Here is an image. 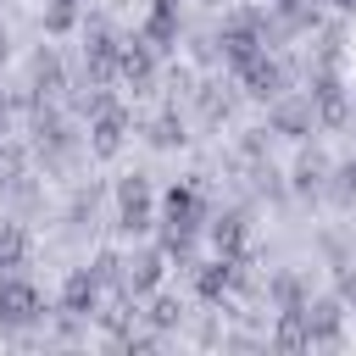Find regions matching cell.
<instances>
[{
    "mask_svg": "<svg viewBox=\"0 0 356 356\" xmlns=\"http://www.w3.org/2000/svg\"><path fill=\"white\" fill-rule=\"evenodd\" d=\"M39 317H44V295H39L28 278L0 273V328H28V323H39Z\"/></svg>",
    "mask_w": 356,
    "mask_h": 356,
    "instance_id": "cell-1",
    "label": "cell"
},
{
    "mask_svg": "<svg viewBox=\"0 0 356 356\" xmlns=\"http://www.w3.org/2000/svg\"><path fill=\"white\" fill-rule=\"evenodd\" d=\"M267 128L273 134H284V139H306L312 128H317V111H312V100L306 95H273L267 100Z\"/></svg>",
    "mask_w": 356,
    "mask_h": 356,
    "instance_id": "cell-2",
    "label": "cell"
},
{
    "mask_svg": "<svg viewBox=\"0 0 356 356\" xmlns=\"http://www.w3.org/2000/svg\"><path fill=\"white\" fill-rule=\"evenodd\" d=\"M150 222H156V211H150V184L134 172V178L117 184V228H122V234H145Z\"/></svg>",
    "mask_w": 356,
    "mask_h": 356,
    "instance_id": "cell-3",
    "label": "cell"
},
{
    "mask_svg": "<svg viewBox=\"0 0 356 356\" xmlns=\"http://www.w3.org/2000/svg\"><path fill=\"white\" fill-rule=\"evenodd\" d=\"M161 228H189V234L206 228V200H200L195 184H172L161 195Z\"/></svg>",
    "mask_w": 356,
    "mask_h": 356,
    "instance_id": "cell-4",
    "label": "cell"
},
{
    "mask_svg": "<svg viewBox=\"0 0 356 356\" xmlns=\"http://www.w3.org/2000/svg\"><path fill=\"white\" fill-rule=\"evenodd\" d=\"M245 256H211V261H195V295L200 300H222L239 278H245Z\"/></svg>",
    "mask_w": 356,
    "mask_h": 356,
    "instance_id": "cell-5",
    "label": "cell"
},
{
    "mask_svg": "<svg viewBox=\"0 0 356 356\" xmlns=\"http://www.w3.org/2000/svg\"><path fill=\"white\" fill-rule=\"evenodd\" d=\"M161 273H167V256H161V245H156V250H134V256H122V295H128V300H139V295H156Z\"/></svg>",
    "mask_w": 356,
    "mask_h": 356,
    "instance_id": "cell-6",
    "label": "cell"
},
{
    "mask_svg": "<svg viewBox=\"0 0 356 356\" xmlns=\"http://www.w3.org/2000/svg\"><path fill=\"white\" fill-rule=\"evenodd\" d=\"M122 139H128V111H122L117 100H106V106L89 117V150H95V156H117Z\"/></svg>",
    "mask_w": 356,
    "mask_h": 356,
    "instance_id": "cell-7",
    "label": "cell"
},
{
    "mask_svg": "<svg viewBox=\"0 0 356 356\" xmlns=\"http://www.w3.org/2000/svg\"><path fill=\"white\" fill-rule=\"evenodd\" d=\"M156 56H161V50H156L150 39H128V44L117 50V78L134 83V89H150V83H156Z\"/></svg>",
    "mask_w": 356,
    "mask_h": 356,
    "instance_id": "cell-8",
    "label": "cell"
},
{
    "mask_svg": "<svg viewBox=\"0 0 356 356\" xmlns=\"http://www.w3.org/2000/svg\"><path fill=\"white\" fill-rule=\"evenodd\" d=\"M239 72V83H245V95L250 100H273V95H284V67L267 56V50H256L245 67H234Z\"/></svg>",
    "mask_w": 356,
    "mask_h": 356,
    "instance_id": "cell-9",
    "label": "cell"
},
{
    "mask_svg": "<svg viewBox=\"0 0 356 356\" xmlns=\"http://www.w3.org/2000/svg\"><path fill=\"white\" fill-rule=\"evenodd\" d=\"M61 312L67 317H95L100 312V278L89 267H72L67 284H61Z\"/></svg>",
    "mask_w": 356,
    "mask_h": 356,
    "instance_id": "cell-10",
    "label": "cell"
},
{
    "mask_svg": "<svg viewBox=\"0 0 356 356\" xmlns=\"http://www.w3.org/2000/svg\"><path fill=\"white\" fill-rule=\"evenodd\" d=\"M306 100H312V111H317V122H345V89H339V78L323 67V72H312V89H306Z\"/></svg>",
    "mask_w": 356,
    "mask_h": 356,
    "instance_id": "cell-11",
    "label": "cell"
},
{
    "mask_svg": "<svg viewBox=\"0 0 356 356\" xmlns=\"http://www.w3.org/2000/svg\"><path fill=\"white\" fill-rule=\"evenodd\" d=\"M300 323L312 345H339V300H300Z\"/></svg>",
    "mask_w": 356,
    "mask_h": 356,
    "instance_id": "cell-12",
    "label": "cell"
},
{
    "mask_svg": "<svg viewBox=\"0 0 356 356\" xmlns=\"http://www.w3.org/2000/svg\"><path fill=\"white\" fill-rule=\"evenodd\" d=\"M139 39H150L156 50L178 44V0H150V11H145V28H139Z\"/></svg>",
    "mask_w": 356,
    "mask_h": 356,
    "instance_id": "cell-13",
    "label": "cell"
},
{
    "mask_svg": "<svg viewBox=\"0 0 356 356\" xmlns=\"http://www.w3.org/2000/svg\"><path fill=\"white\" fill-rule=\"evenodd\" d=\"M117 50H122V44H117L111 33H100V28H95V39L83 44V67H89V83H111V78H117Z\"/></svg>",
    "mask_w": 356,
    "mask_h": 356,
    "instance_id": "cell-14",
    "label": "cell"
},
{
    "mask_svg": "<svg viewBox=\"0 0 356 356\" xmlns=\"http://www.w3.org/2000/svg\"><path fill=\"white\" fill-rule=\"evenodd\" d=\"M211 245H217V256H245V217L239 211L211 217Z\"/></svg>",
    "mask_w": 356,
    "mask_h": 356,
    "instance_id": "cell-15",
    "label": "cell"
},
{
    "mask_svg": "<svg viewBox=\"0 0 356 356\" xmlns=\"http://www.w3.org/2000/svg\"><path fill=\"white\" fill-rule=\"evenodd\" d=\"M273 345H278V350H306V345H312V339H306V323H300V306H284V312H278Z\"/></svg>",
    "mask_w": 356,
    "mask_h": 356,
    "instance_id": "cell-16",
    "label": "cell"
},
{
    "mask_svg": "<svg viewBox=\"0 0 356 356\" xmlns=\"http://www.w3.org/2000/svg\"><path fill=\"white\" fill-rule=\"evenodd\" d=\"M323 184H328V156L306 150V156L295 161V189H300V195H312V189H323Z\"/></svg>",
    "mask_w": 356,
    "mask_h": 356,
    "instance_id": "cell-17",
    "label": "cell"
},
{
    "mask_svg": "<svg viewBox=\"0 0 356 356\" xmlns=\"http://www.w3.org/2000/svg\"><path fill=\"white\" fill-rule=\"evenodd\" d=\"M28 72H33V89H44V95H56V89H61V61H56L50 50H39Z\"/></svg>",
    "mask_w": 356,
    "mask_h": 356,
    "instance_id": "cell-18",
    "label": "cell"
},
{
    "mask_svg": "<svg viewBox=\"0 0 356 356\" xmlns=\"http://www.w3.org/2000/svg\"><path fill=\"white\" fill-rule=\"evenodd\" d=\"M28 261V239H22V228H6L0 234V273H17Z\"/></svg>",
    "mask_w": 356,
    "mask_h": 356,
    "instance_id": "cell-19",
    "label": "cell"
},
{
    "mask_svg": "<svg viewBox=\"0 0 356 356\" xmlns=\"http://www.w3.org/2000/svg\"><path fill=\"white\" fill-rule=\"evenodd\" d=\"M273 11H278V17H284V22L295 28V33L317 22V6H312V0H273Z\"/></svg>",
    "mask_w": 356,
    "mask_h": 356,
    "instance_id": "cell-20",
    "label": "cell"
},
{
    "mask_svg": "<svg viewBox=\"0 0 356 356\" xmlns=\"http://www.w3.org/2000/svg\"><path fill=\"white\" fill-rule=\"evenodd\" d=\"M150 145H156V150H172V145H184V128H178V117H156V122H150Z\"/></svg>",
    "mask_w": 356,
    "mask_h": 356,
    "instance_id": "cell-21",
    "label": "cell"
},
{
    "mask_svg": "<svg viewBox=\"0 0 356 356\" xmlns=\"http://www.w3.org/2000/svg\"><path fill=\"white\" fill-rule=\"evenodd\" d=\"M44 28H50V33H72V28H78V6H61V0H50V11H44Z\"/></svg>",
    "mask_w": 356,
    "mask_h": 356,
    "instance_id": "cell-22",
    "label": "cell"
},
{
    "mask_svg": "<svg viewBox=\"0 0 356 356\" xmlns=\"http://www.w3.org/2000/svg\"><path fill=\"white\" fill-rule=\"evenodd\" d=\"M89 273L100 278V289H106V284H122V256H111V250H100V256L89 261Z\"/></svg>",
    "mask_w": 356,
    "mask_h": 356,
    "instance_id": "cell-23",
    "label": "cell"
},
{
    "mask_svg": "<svg viewBox=\"0 0 356 356\" xmlns=\"http://www.w3.org/2000/svg\"><path fill=\"white\" fill-rule=\"evenodd\" d=\"M145 317H150V323H156V328H172V323H178V317H184V306H178V300H172V295H156V300H150V312H145Z\"/></svg>",
    "mask_w": 356,
    "mask_h": 356,
    "instance_id": "cell-24",
    "label": "cell"
},
{
    "mask_svg": "<svg viewBox=\"0 0 356 356\" xmlns=\"http://www.w3.org/2000/svg\"><path fill=\"white\" fill-rule=\"evenodd\" d=\"M267 289H273V300H278V312H284V306H300V284H295V273H278V278H273Z\"/></svg>",
    "mask_w": 356,
    "mask_h": 356,
    "instance_id": "cell-25",
    "label": "cell"
},
{
    "mask_svg": "<svg viewBox=\"0 0 356 356\" xmlns=\"http://www.w3.org/2000/svg\"><path fill=\"white\" fill-rule=\"evenodd\" d=\"M334 178H339V184H334V189H339V195H345V200H350V195H356V161H345V167H339V172H334Z\"/></svg>",
    "mask_w": 356,
    "mask_h": 356,
    "instance_id": "cell-26",
    "label": "cell"
},
{
    "mask_svg": "<svg viewBox=\"0 0 356 356\" xmlns=\"http://www.w3.org/2000/svg\"><path fill=\"white\" fill-rule=\"evenodd\" d=\"M6 122H11V100H0V134H6Z\"/></svg>",
    "mask_w": 356,
    "mask_h": 356,
    "instance_id": "cell-27",
    "label": "cell"
},
{
    "mask_svg": "<svg viewBox=\"0 0 356 356\" xmlns=\"http://www.w3.org/2000/svg\"><path fill=\"white\" fill-rule=\"evenodd\" d=\"M6 50H11V44H6V28H0V61H6Z\"/></svg>",
    "mask_w": 356,
    "mask_h": 356,
    "instance_id": "cell-28",
    "label": "cell"
},
{
    "mask_svg": "<svg viewBox=\"0 0 356 356\" xmlns=\"http://www.w3.org/2000/svg\"><path fill=\"white\" fill-rule=\"evenodd\" d=\"M334 6H339V11H356V0H334Z\"/></svg>",
    "mask_w": 356,
    "mask_h": 356,
    "instance_id": "cell-29",
    "label": "cell"
},
{
    "mask_svg": "<svg viewBox=\"0 0 356 356\" xmlns=\"http://www.w3.org/2000/svg\"><path fill=\"white\" fill-rule=\"evenodd\" d=\"M61 6H78V0H61Z\"/></svg>",
    "mask_w": 356,
    "mask_h": 356,
    "instance_id": "cell-30",
    "label": "cell"
}]
</instances>
